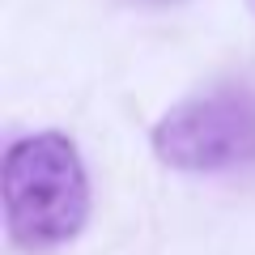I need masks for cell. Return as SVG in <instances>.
Instances as JSON below:
<instances>
[{"label": "cell", "instance_id": "7a4b0ae2", "mask_svg": "<svg viewBox=\"0 0 255 255\" xmlns=\"http://www.w3.org/2000/svg\"><path fill=\"white\" fill-rule=\"evenodd\" d=\"M153 157L183 174H221L255 162V94L217 85L191 94L153 124Z\"/></svg>", "mask_w": 255, "mask_h": 255}, {"label": "cell", "instance_id": "3957f363", "mask_svg": "<svg viewBox=\"0 0 255 255\" xmlns=\"http://www.w3.org/2000/svg\"><path fill=\"white\" fill-rule=\"evenodd\" d=\"M140 4H179V0H140Z\"/></svg>", "mask_w": 255, "mask_h": 255}, {"label": "cell", "instance_id": "6da1fadb", "mask_svg": "<svg viewBox=\"0 0 255 255\" xmlns=\"http://www.w3.org/2000/svg\"><path fill=\"white\" fill-rule=\"evenodd\" d=\"M4 234L21 251H55L90 221V179L81 149L64 132H30L0 162Z\"/></svg>", "mask_w": 255, "mask_h": 255}]
</instances>
